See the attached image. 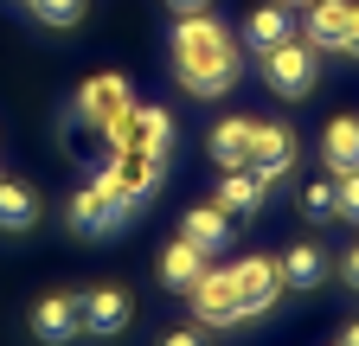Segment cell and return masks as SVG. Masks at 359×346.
<instances>
[{"label":"cell","mask_w":359,"mask_h":346,"mask_svg":"<svg viewBox=\"0 0 359 346\" xmlns=\"http://www.w3.org/2000/svg\"><path fill=\"white\" fill-rule=\"evenodd\" d=\"M187 301H193V321H199L205 333L250 321V314H244V301H238V282H231V270H205V276L187 289Z\"/></svg>","instance_id":"5b68a950"},{"label":"cell","mask_w":359,"mask_h":346,"mask_svg":"<svg viewBox=\"0 0 359 346\" xmlns=\"http://www.w3.org/2000/svg\"><path fill=\"white\" fill-rule=\"evenodd\" d=\"M340 282H346V289H353V295H359V244H353V250H346V256H340Z\"/></svg>","instance_id":"d4e9b609"},{"label":"cell","mask_w":359,"mask_h":346,"mask_svg":"<svg viewBox=\"0 0 359 346\" xmlns=\"http://www.w3.org/2000/svg\"><path fill=\"white\" fill-rule=\"evenodd\" d=\"M205 270H212V263H205V250H193L187 237H173V244L161 250V282H167V289H180V295H187Z\"/></svg>","instance_id":"d6986e66"},{"label":"cell","mask_w":359,"mask_h":346,"mask_svg":"<svg viewBox=\"0 0 359 346\" xmlns=\"http://www.w3.org/2000/svg\"><path fill=\"white\" fill-rule=\"evenodd\" d=\"M122 141L142 148V154H154V160H167V148H173V116L161 103H135L128 122H122Z\"/></svg>","instance_id":"30bf717a"},{"label":"cell","mask_w":359,"mask_h":346,"mask_svg":"<svg viewBox=\"0 0 359 346\" xmlns=\"http://www.w3.org/2000/svg\"><path fill=\"white\" fill-rule=\"evenodd\" d=\"M283 7H295V13H302V7H308V0H283Z\"/></svg>","instance_id":"f1b7e54d"},{"label":"cell","mask_w":359,"mask_h":346,"mask_svg":"<svg viewBox=\"0 0 359 346\" xmlns=\"http://www.w3.org/2000/svg\"><path fill=\"white\" fill-rule=\"evenodd\" d=\"M128 109H135V90H128V77H116V71L83 77V83H77V97H71V116H83L90 128H103V135H116V141H122Z\"/></svg>","instance_id":"3957f363"},{"label":"cell","mask_w":359,"mask_h":346,"mask_svg":"<svg viewBox=\"0 0 359 346\" xmlns=\"http://www.w3.org/2000/svg\"><path fill=\"white\" fill-rule=\"evenodd\" d=\"M263 199H269V186L257 180L250 167H231V173L218 180V193H212V205L224 212V219H257V212H263Z\"/></svg>","instance_id":"4fadbf2b"},{"label":"cell","mask_w":359,"mask_h":346,"mask_svg":"<svg viewBox=\"0 0 359 346\" xmlns=\"http://www.w3.org/2000/svg\"><path fill=\"white\" fill-rule=\"evenodd\" d=\"M173 77L187 97H231V83L244 77L238 32H224L212 13H187L173 26Z\"/></svg>","instance_id":"6da1fadb"},{"label":"cell","mask_w":359,"mask_h":346,"mask_svg":"<svg viewBox=\"0 0 359 346\" xmlns=\"http://www.w3.org/2000/svg\"><path fill=\"white\" fill-rule=\"evenodd\" d=\"M26 7H32V20H45V26H77L83 13H90V0H26Z\"/></svg>","instance_id":"7402d4cb"},{"label":"cell","mask_w":359,"mask_h":346,"mask_svg":"<svg viewBox=\"0 0 359 346\" xmlns=\"http://www.w3.org/2000/svg\"><path fill=\"white\" fill-rule=\"evenodd\" d=\"M250 135H257V122H250V116H224L212 135H205V154H212L224 173H231V167L250 160Z\"/></svg>","instance_id":"e0dca14e"},{"label":"cell","mask_w":359,"mask_h":346,"mask_svg":"<svg viewBox=\"0 0 359 346\" xmlns=\"http://www.w3.org/2000/svg\"><path fill=\"white\" fill-rule=\"evenodd\" d=\"M283 39H295V7H283V0H269V7H257L250 20H244V32H238V46L244 52H276Z\"/></svg>","instance_id":"7c38bea8"},{"label":"cell","mask_w":359,"mask_h":346,"mask_svg":"<svg viewBox=\"0 0 359 346\" xmlns=\"http://www.w3.org/2000/svg\"><path fill=\"white\" fill-rule=\"evenodd\" d=\"M295 154H302V141H295V128L289 122H257V135H250V173L263 186H276V180H289L295 173Z\"/></svg>","instance_id":"8992f818"},{"label":"cell","mask_w":359,"mask_h":346,"mask_svg":"<svg viewBox=\"0 0 359 346\" xmlns=\"http://www.w3.org/2000/svg\"><path fill=\"white\" fill-rule=\"evenodd\" d=\"M353 7H359V0H308V7H302L308 13V32L302 39H308L314 52H340L346 46V26H353Z\"/></svg>","instance_id":"8fae6325"},{"label":"cell","mask_w":359,"mask_h":346,"mask_svg":"<svg viewBox=\"0 0 359 346\" xmlns=\"http://www.w3.org/2000/svg\"><path fill=\"white\" fill-rule=\"evenodd\" d=\"M321 154H327L334 173H359V116H334V122H327Z\"/></svg>","instance_id":"ffe728a7"},{"label":"cell","mask_w":359,"mask_h":346,"mask_svg":"<svg viewBox=\"0 0 359 346\" xmlns=\"http://www.w3.org/2000/svg\"><path fill=\"white\" fill-rule=\"evenodd\" d=\"M103 173H109V180H116L135 205H142V199L161 186V160H154V154H142V148H128V141H116V154H109V167H103Z\"/></svg>","instance_id":"9c48e42d"},{"label":"cell","mask_w":359,"mask_h":346,"mask_svg":"<svg viewBox=\"0 0 359 346\" xmlns=\"http://www.w3.org/2000/svg\"><path fill=\"white\" fill-rule=\"evenodd\" d=\"M128 321H135V301H128V289H90V295H83V333L109 340V333H122Z\"/></svg>","instance_id":"5bb4252c"},{"label":"cell","mask_w":359,"mask_h":346,"mask_svg":"<svg viewBox=\"0 0 359 346\" xmlns=\"http://www.w3.org/2000/svg\"><path fill=\"white\" fill-rule=\"evenodd\" d=\"M180 237H187L193 250H205V256H218L224 244H231V219L205 199V205H187V219H180Z\"/></svg>","instance_id":"2e32d148"},{"label":"cell","mask_w":359,"mask_h":346,"mask_svg":"<svg viewBox=\"0 0 359 346\" xmlns=\"http://www.w3.org/2000/svg\"><path fill=\"white\" fill-rule=\"evenodd\" d=\"M334 199H340V219L359 225V173H334Z\"/></svg>","instance_id":"603a6c76"},{"label":"cell","mask_w":359,"mask_h":346,"mask_svg":"<svg viewBox=\"0 0 359 346\" xmlns=\"http://www.w3.org/2000/svg\"><path fill=\"white\" fill-rule=\"evenodd\" d=\"M135 219V199L109 180V173H90V180L77 186V199L65 205V225L77 231V237H109V231H122Z\"/></svg>","instance_id":"7a4b0ae2"},{"label":"cell","mask_w":359,"mask_h":346,"mask_svg":"<svg viewBox=\"0 0 359 346\" xmlns=\"http://www.w3.org/2000/svg\"><path fill=\"white\" fill-rule=\"evenodd\" d=\"M161 346H205V327H173Z\"/></svg>","instance_id":"cb8c5ba5"},{"label":"cell","mask_w":359,"mask_h":346,"mask_svg":"<svg viewBox=\"0 0 359 346\" xmlns=\"http://www.w3.org/2000/svg\"><path fill=\"white\" fill-rule=\"evenodd\" d=\"M167 7H173L180 20H187V13H212V0H167Z\"/></svg>","instance_id":"484cf974"},{"label":"cell","mask_w":359,"mask_h":346,"mask_svg":"<svg viewBox=\"0 0 359 346\" xmlns=\"http://www.w3.org/2000/svg\"><path fill=\"white\" fill-rule=\"evenodd\" d=\"M39 212H45V199H39V186H26V180H0V231H32L39 225Z\"/></svg>","instance_id":"ac0fdd59"},{"label":"cell","mask_w":359,"mask_h":346,"mask_svg":"<svg viewBox=\"0 0 359 346\" xmlns=\"http://www.w3.org/2000/svg\"><path fill=\"white\" fill-rule=\"evenodd\" d=\"M77 333H83V295H65V289L39 295V308H32V340L65 346V340H77Z\"/></svg>","instance_id":"52a82bcc"},{"label":"cell","mask_w":359,"mask_h":346,"mask_svg":"<svg viewBox=\"0 0 359 346\" xmlns=\"http://www.w3.org/2000/svg\"><path fill=\"white\" fill-rule=\"evenodd\" d=\"M238 301H244V314H269L276 308V295H283V270H276V256H238Z\"/></svg>","instance_id":"ba28073f"},{"label":"cell","mask_w":359,"mask_h":346,"mask_svg":"<svg viewBox=\"0 0 359 346\" xmlns=\"http://www.w3.org/2000/svg\"><path fill=\"white\" fill-rule=\"evenodd\" d=\"M340 346H359V321H346V333H340Z\"/></svg>","instance_id":"83f0119b"},{"label":"cell","mask_w":359,"mask_h":346,"mask_svg":"<svg viewBox=\"0 0 359 346\" xmlns=\"http://www.w3.org/2000/svg\"><path fill=\"white\" fill-rule=\"evenodd\" d=\"M346 58H359V7H353V26H346V46H340Z\"/></svg>","instance_id":"4316f807"},{"label":"cell","mask_w":359,"mask_h":346,"mask_svg":"<svg viewBox=\"0 0 359 346\" xmlns=\"http://www.w3.org/2000/svg\"><path fill=\"white\" fill-rule=\"evenodd\" d=\"M295 212L308 225H327V219H340V199H334V180H308L302 193H295Z\"/></svg>","instance_id":"44dd1931"},{"label":"cell","mask_w":359,"mask_h":346,"mask_svg":"<svg viewBox=\"0 0 359 346\" xmlns=\"http://www.w3.org/2000/svg\"><path fill=\"white\" fill-rule=\"evenodd\" d=\"M257 71H263V83H269V90H276L283 103H302V97L314 90V83H321V64H314V46H308L302 32H295V39H283L276 52H263V58H257Z\"/></svg>","instance_id":"277c9868"},{"label":"cell","mask_w":359,"mask_h":346,"mask_svg":"<svg viewBox=\"0 0 359 346\" xmlns=\"http://www.w3.org/2000/svg\"><path fill=\"white\" fill-rule=\"evenodd\" d=\"M276 270H283V289H321L327 276H334V256L321 250V244H295V250H283L276 256Z\"/></svg>","instance_id":"9a60e30c"}]
</instances>
